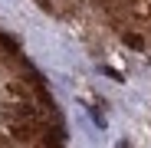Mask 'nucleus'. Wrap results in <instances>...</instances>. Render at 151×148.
<instances>
[{
	"label": "nucleus",
	"mask_w": 151,
	"mask_h": 148,
	"mask_svg": "<svg viewBox=\"0 0 151 148\" xmlns=\"http://www.w3.org/2000/svg\"><path fill=\"white\" fill-rule=\"evenodd\" d=\"M125 46H128V49H141V46H145V40H141L138 33H128V36H125Z\"/></svg>",
	"instance_id": "obj_1"
},
{
	"label": "nucleus",
	"mask_w": 151,
	"mask_h": 148,
	"mask_svg": "<svg viewBox=\"0 0 151 148\" xmlns=\"http://www.w3.org/2000/svg\"><path fill=\"white\" fill-rule=\"evenodd\" d=\"M0 43L7 46V53H17V40H13V36H7V33H0Z\"/></svg>",
	"instance_id": "obj_2"
},
{
	"label": "nucleus",
	"mask_w": 151,
	"mask_h": 148,
	"mask_svg": "<svg viewBox=\"0 0 151 148\" xmlns=\"http://www.w3.org/2000/svg\"><path fill=\"white\" fill-rule=\"evenodd\" d=\"M13 135H17V138H30V135H33V129H30V125H17V129H13Z\"/></svg>",
	"instance_id": "obj_3"
}]
</instances>
